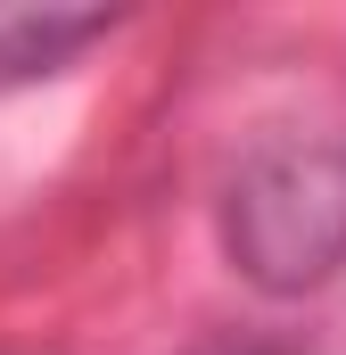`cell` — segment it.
<instances>
[{
    "mask_svg": "<svg viewBox=\"0 0 346 355\" xmlns=\"http://www.w3.org/2000/svg\"><path fill=\"white\" fill-rule=\"evenodd\" d=\"M264 355H280V347H264Z\"/></svg>",
    "mask_w": 346,
    "mask_h": 355,
    "instance_id": "cell-2",
    "label": "cell"
},
{
    "mask_svg": "<svg viewBox=\"0 0 346 355\" xmlns=\"http://www.w3.org/2000/svg\"><path fill=\"white\" fill-rule=\"evenodd\" d=\"M223 248L272 297H297L346 265V132H305L256 149L231 207H223Z\"/></svg>",
    "mask_w": 346,
    "mask_h": 355,
    "instance_id": "cell-1",
    "label": "cell"
}]
</instances>
